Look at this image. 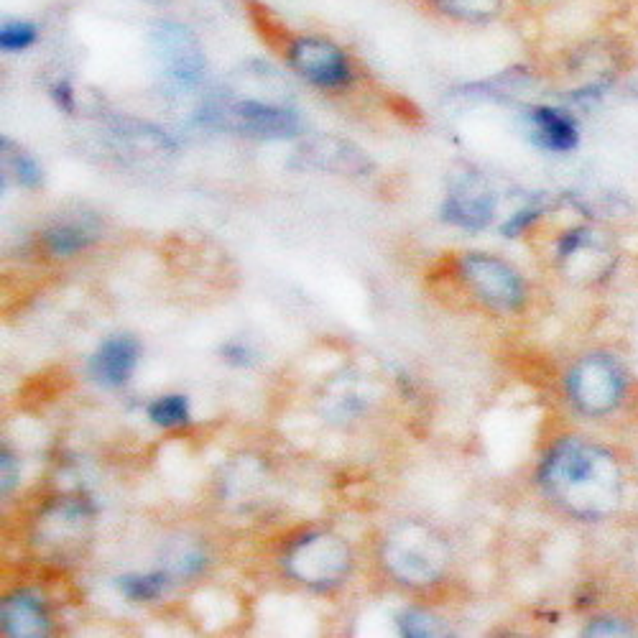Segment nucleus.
Returning a JSON list of instances; mask_svg holds the SVG:
<instances>
[{
  "instance_id": "18",
  "label": "nucleus",
  "mask_w": 638,
  "mask_h": 638,
  "mask_svg": "<svg viewBox=\"0 0 638 638\" xmlns=\"http://www.w3.org/2000/svg\"><path fill=\"white\" fill-rule=\"evenodd\" d=\"M401 631L404 636H439V633H447L442 628V623L434 616L424 613V610H411L401 618Z\"/></svg>"
},
{
  "instance_id": "12",
  "label": "nucleus",
  "mask_w": 638,
  "mask_h": 638,
  "mask_svg": "<svg viewBox=\"0 0 638 638\" xmlns=\"http://www.w3.org/2000/svg\"><path fill=\"white\" fill-rule=\"evenodd\" d=\"M531 118H534L536 141L542 143L544 149L572 151L577 146V141H580V133H577V126L572 123V118H567L559 110L536 108Z\"/></svg>"
},
{
  "instance_id": "17",
  "label": "nucleus",
  "mask_w": 638,
  "mask_h": 638,
  "mask_svg": "<svg viewBox=\"0 0 638 638\" xmlns=\"http://www.w3.org/2000/svg\"><path fill=\"white\" fill-rule=\"evenodd\" d=\"M36 41V26L29 21H6L0 29V46L6 52H23Z\"/></svg>"
},
{
  "instance_id": "6",
  "label": "nucleus",
  "mask_w": 638,
  "mask_h": 638,
  "mask_svg": "<svg viewBox=\"0 0 638 638\" xmlns=\"http://www.w3.org/2000/svg\"><path fill=\"white\" fill-rule=\"evenodd\" d=\"M156 46H159V57L171 80L182 82V85H194L200 80L205 59H202L197 39L184 26H177V23L159 26L156 29Z\"/></svg>"
},
{
  "instance_id": "15",
  "label": "nucleus",
  "mask_w": 638,
  "mask_h": 638,
  "mask_svg": "<svg viewBox=\"0 0 638 638\" xmlns=\"http://www.w3.org/2000/svg\"><path fill=\"white\" fill-rule=\"evenodd\" d=\"M90 243V235L77 225H57L46 233V245L59 256H69V253L82 251Z\"/></svg>"
},
{
  "instance_id": "3",
  "label": "nucleus",
  "mask_w": 638,
  "mask_h": 638,
  "mask_svg": "<svg viewBox=\"0 0 638 638\" xmlns=\"http://www.w3.org/2000/svg\"><path fill=\"white\" fill-rule=\"evenodd\" d=\"M623 378L616 365L603 355L582 360L570 376V394L582 411L603 414L621 399Z\"/></svg>"
},
{
  "instance_id": "7",
  "label": "nucleus",
  "mask_w": 638,
  "mask_h": 638,
  "mask_svg": "<svg viewBox=\"0 0 638 638\" xmlns=\"http://www.w3.org/2000/svg\"><path fill=\"white\" fill-rule=\"evenodd\" d=\"M340 552H345V547L332 536H312L294 549L289 559L291 570H294V575H302L307 582H327L332 577H340L348 564L322 562V559Z\"/></svg>"
},
{
  "instance_id": "11",
  "label": "nucleus",
  "mask_w": 638,
  "mask_h": 638,
  "mask_svg": "<svg viewBox=\"0 0 638 638\" xmlns=\"http://www.w3.org/2000/svg\"><path fill=\"white\" fill-rule=\"evenodd\" d=\"M3 628L8 636L29 638L44 636L46 633V616L39 600L31 595H13L3 603Z\"/></svg>"
},
{
  "instance_id": "14",
  "label": "nucleus",
  "mask_w": 638,
  "mask_h": 638,
  "mask_svg": "<svg viewBox=\"0 0 638 638\" xmlns=\"http://www.w3.org/2000/svg\"><path fill=\"white\" fill-rule=\"evenodd\" d=\"M151 422L159 427H182L189 422V406L184 396H164L149 406Z\"/></svg>"
},
{
  "instance_id": "13",
  "label": "nucleus",
  "mask_w": 638,
  "mask_h": 638,
  "mask_svg": "<svg viewBox=\"0 0 638 638\" xmlns=\"http://www.w3.org/2000/svg\"><path fill=\"white\" fill-rule=\"evenodd\" d=\"M442 13L462 21H485L501 11V0H434Z\"/></svg>"
},
{
  "instance_id": "4",
  "label": "nucleus",
  "mask_w": 638,
  "mask_h": 638,
  "mask_svg": "<svg viewBox=\"0 0 638 638\" xmlns=\"http://www.w3.org/2000/svg\"><path fill=\"white\" fill-rule=\"evenodd\" d=\"M462 271L470 286L478 291V297L485 299L490 307L513 309L524 299V286H521L519 276L496 258L473 253V256L462 258Z\"/></svg>"
},
{
  "instance_id": "1",
  "label": "nucleus",
  "mask_w": 638,
  "mask_h": 638,
  "mask_svg": "<svg viewBox=\"0 0 638 638\" xmlns=\"http://www.w3.org/2000/svg\"><path fill=\"white\" fill-rule=\"evenodd\" d=\"M202 118L210 126L256 138H289L299 133V118L291 110L279 108V105L256 103V100L212 105L205 110Z\"/></svg>"
},
{
  "instance_id": "5",
  "label": "nucleus",
  "mask_w": 638,
  "mask_h": 638,
  "mask_svg": "<svg viewBox=\"0 0 638 638\" xmlns=\"http://www.w3.org/2000/svg\"><path fill=\"white\" fill-rule=\"evenodd\" d=\"M291 67L319 87H337L350 80L345 54L325 39H297L289 52Z\"/></svg>"
},
{
  "instance_id": "19",
  "label": "nucleus",
  "mask_w": 638,
  "mask_h": 638,
  "mask_svg": "<svg viewBox=\"0 0 638 638\" xmlns=\"http://www.w3.org/2000/svg\"><path fill=\"white\" fill-rule=\"evenodd\" d=\"M11 171L23 187H36L41 182L39 166H36V161L26 151H11Z\"/></svg>"
},
{
  "instance_id": "2",
  "label": "nucleus",
  "mask_w": 638,
  "mask_h": 638,
  "mask_svg": "<svg viewBox=\"0 0 638 638\" xmlns=\"http://www.w3.org/2000/svg\"><path fill=\"white\" fill-rule=\"evenodd\" d=\"M603 457L575 439L557 447L544 465V483L562 498H580L582 488H593L603 478Z\"/></svg>"
},
{
  "instance_id": "20",
  "label": "nucleus",
  "mask_w": 638,
  "mask_h": 638,
  "mask_svg": "<svg viewBox=\"0 0 638 638\" xmlns=\"http://www.w3.org/2000/svg\"><path fill=\"white\" fill-rule=\"evenodd\" d=\"M610 623H613V621H610V618H605V621L595 623L593 628H587L585 633H587V636H623V633H631L626 626L613 628Z\"/></svg>"
},
{
  "instance_id": "23",
  "label": "nucleus",
  "mask_w": 638,
  "mask_h": 638,
  "mask_svg": "<svg viewBox=\"0 0 638 638\" xmlns=\"http://www.w3.org/2000/svg\"><path fill=\"white\" fill-rule=\"evenodd\" d=\"M8 465H11V455H3V493H8V490L13 488V483H16V473H8Z\"/></svg>"
},
{
  "instance_id": "22",
  "label": "nucleus",
  "mask_w": 638,
  "mask_h": 638,
  "mask_svg": "<svg viewBox=\"0 0 638 638\" xmlns=\"http://www.w3.org/2000/svg\"><path fill=\"white\" fill-rule=\"evenodd\" d=\"M52 92H54V100H57L64 110H72V90H69L67 82H59Z\"/></svg>"
},
{
  "instance_id": "21",
  "label": "nucleus",
  "mask_w": 638,
  "mask_h": 638,
  "mask_svg": "<svg viewBox=\"0 0 638 638\" xmlns=\"http://www.w3.org/2000/svg\"><path fill=\"white\" fill-rule=\"evenodd\" d=\"M585 238H587L585 230H575V233H570L567 238L562 240V243H559V253H562V256H570V253L575 251L577 245L585 243Z\"/></svg>"
},
{
  "instance_id": "16",
  "label": "nucleus",
  "mask_w": 638,
  "mask_h": 638,
  "mask_svg": "<svg viewBox=\"0 0 638 638\" xmlns=\"http://www.w3.org/2000/svg\"><path fill=\"white\" fill-rule=\"evenodd\" d=\"M166 585V575H128L120 577V590L131 600H154L159 598Z\"/></svg>"
},
{
  "instance_id": "8",
  "label": "nucleus",
  "mask_w": 638,
  "mask_h": 638,
  "mask_svg": "<svg viewBox=\"0 0 638 638\" xmlns=\"http://www.w3.org/2000/svg\"><path fill=\"white\" fill-rule=\"evenodd\" d=\"M138 360V345L131 337H113L90 360V378L105 388L123 386Z\"/></svg>"
},
{
  "instance_id": "9",
  "label": "nucleus",
  "mask_w": 638,
  "mask_h": 638,
  "mask_svg": "<svg viewBox=\"0 0 638 638\" xmlns=\"http://www.w3.org/2000/svg\"><path fill=\"white\" fill-rule=\"evenodd\" d=\"M445 217L462 228H483L493 217V197L478 182L460 184L447 200Z\"/></svg>"
},
{
  "instance_id": "10",
  "label": "nucleus",
  "mask_w": 638,
  "mask_h": 638,
  "mask_svg": "<svg viewBox=\"0 0 638 638\" xmlns=\"http://www.w3.org/2000/svg\"><path fill=\"white\" fill-rule=\"evenodd\" d=\"M419 536H414V547L406 549L399 539H391L388 544V564L394 567L396 575L406 577V582H432L439 572V557L429 552V539H424L422 547Z\"/></svg>"
}]
</instances>
